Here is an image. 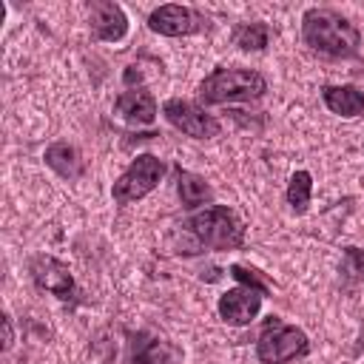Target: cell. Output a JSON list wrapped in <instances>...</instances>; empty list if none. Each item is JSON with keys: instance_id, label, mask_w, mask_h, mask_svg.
<instances>
[{"instance_id": "cell-1", "label": "cell", "mask_w": 364, "mask_h": 364, "mask_svg": "<svg viewBox=\"0 0 364 364\" xmlns=\"http://www.w3.org/2000/svg\"><path fill=\"white\" fill-rule=\"evenodd\" d=\"M301 34L313 51L327 54V57H353V54H358V46H361L358 28L347 17L336 14L333 9L304 11Z\"/></svg>"}, {"instance_id": "cell-2", "label": "cell", "mask_w": 364, "mask_h": 364, "mask_svg": "<svg viewBox=\"0 0 364 364\" xmlns=\"http://www.w3.org/2000/svg\"><path fill=\"white\" fill-rule=\"evenodd\" d=\"M264 91H267V82L259 71L213 68L199 85V100L205 105H219V102H230V100H256Z\"/></svg>"}, {"instance_id": "cell-3", "label": "cell", "mask_w": 364, "mask_h": 364, "mask_svg": "<svg viewBox=\"0 0 364 364\" xmlns=\"http://www.w3.org/2000/svg\"><path fill=\"white\" fill-rule=\"evenodd\" d=\"M185 228L205 247H213V250H233L245 245V222L225 205L205 208L202 213L191 216Z\"/></svg>"}, {"instance_id": "cell-4", "label": "cell", "mask_w": 364, "mask_h": 364, "mask_svg": "<svg viewBox=\"0 0 364 364\" xmlns=\"http://www.w3.org/2000/svg\"><path fill=\"white\" fill-rule=\"evenodd\" d=\"M307 350H310V341L299 327L284 324L279 316H267L256 341V355L262 364H287L304 355Z\"/></svg>"}, {"instance_id": "cell-5", "label": "cell", "mask_w": 364, "mask_h": 364, "mask_svg": "<svg viewBox=\"0 0 364 364\" xmlns=\"http://www.w3.org/2000/svg\"><path fill=\"white\" fill-rule=\"evenodd\" d=\"M162 171H165V168H162V162H159L154 154H139V156L128 165V171L114 182V188H111L114 202H117V205H128V202H134V199L148 196V193L159 185Z\"/></svg>"}, {"instance_id": "cell-6", "label": "cell", "mask_w": 364, "mask_h": 364, "mask_svg": "<svg viewBox=\"0 0 364 364\" xmlns=\"http://www.w3.org/2000/svg\"><path fill=\"white\" fill-rule=\"evenodd\" d=\"M162 114L173 128H179L182 134H188L193 139H210V136H216L222 131L216 117L205 114L199 105H193L188 100H168L162 105Z\"/></svg>"}, {"instance_id": "cell-7", "label": "cell", "mask_w": 364, "mask_h": 364, "mask_svg": "<svg viewBox=\"0 0 364 364\" xmlns=\"http://www.w3.org/2000/svg\"><path fill=\"white\" fill-rule=\"evenodd\" d=\"M148 26L151 31L162 34V37H185V34H193L205 26V17L188 6H159L151 11L148 17Z\"/></svg>"}, {"instance_id": "cell-8", "label": "cell", "mask_w": 364, "mask_h": 364, "mask_svg": "<svg viewBox=\"0 0 364 364\" xmlns=\"http://www.w3.org/2000/svg\"><path fill=\"white\" fill-rule=\"evenodd\" d=\"M259 310H262V293L253 287H233L219 299V316L233 327L250 324L259 316Z\"/></svg>"}, {"instance_id": "cell-9", "label": "cell", "mask_w": 364, "mask_h": 364, "mask_svg": "<svg viewBox=\"0 0 364 364\" xmlns=\"http://www.w3.org/2000/svg\"><path fill=\"white\" fill-rule=\"evenodd\" d=\"M31 279L40 290H48L57 299H68L74 293V276L54 256H37L31 262Z\"/></svg>"}, {"instance_id": "cell-10", "label": "cell", "mask_w": 364, "mask_h": 364, "mask_svg": "<svg viewBox=\"0 0 364 364\" xmlns=\"http://www.w3.org/2000/svg\"><path fill=\"white\" fill-rule=\"evenodd\" d=\"M91 26H94L97 40L117 43L128 31V17H125V11L117 3L97 0V3H91Z\"/></svg>"}, {"instance_id": "cell-11", "label": "cell", "mask_w": 364, "mask_h": 364, "mask_svg": "<svg viewBox=\"0 0 364 364\" xmlns=\"http://www.w3.org/2000/svg\"><path fill=\"white\" fill-rule=\"evenodd\" d=\"M117 114H122L128 122L136 125H151L156 119V100L145 88H128L117 100Z\"/></svg>"}, {"instance_id": "cell-12", "label": "cell", "mask_w": 364, "mask_h": 364, "mask_svg": "<svg viewBox=\"0 0 364 364\" xmlns=\"http://www.w3.org/2000/svg\"><path fill=\"white\" fill-rule=\"evenodd\" d=\"M324 105L333 114L358 117V114H364V94L353 85H327L324 88Z\"/></svg>"}, {"instance_id": "cell-13", "label": "cell", "mask_w": 364, "mask_h": 364, "mask_svg": "<svg viewBox=\"0 0 364 364\" xmlns=\"http://www.w3.org/2000/svg\"><path fill=\"white\" fill-rule=\"evenodd\" d=\"M46 162H48V168H54L60 176H65V179H77L80 173H82V156H80V151L74 148V145H68V142H54V145H48L46 148Z\"/></svg>"}, {"instance_id": "cell-14", "label": "cell", "mask_w": 364, "mask_h": 364, "mask_svg": "<svg viewBox=\"0 0 364 364\" xmlns=\"http://www.w3.org/2000/svg\"><path fill=\"white\" fill-rule=\"evenodd\" d=\"M162 353H165V344L139 333V336H131L128 341V361L131 364H162Z\"/></svg>"}, {"instance_id": "cell-15", "label": "cell", "mask_w": 364, "mask_h": 364, "mask_svg": "<svg viewBox=\"0 0 364 364\" xmlns=\"http://www.w3.org/2000/svg\"><path fill=\"white\" fill-rule=\"evenodd\" d=\"M179 199L185 208H196V205H205L210 199V185L191 173V171H179Z\"/></svg>"}, {"instance_id": "cell-16", "label": "cell", "mask_w": 364, "mask_h": 364, "mask_svg": "<svg viewBox=\"0 0 364 364\" xmlns=\"http://www.w3.org/2000/svg\"><path fill=\"white\" fill-rule=\"evenodd\" d=\"M310 193H313V176L307 171H296L290 185H287V202L296 213H304L310 205Z\"/></svg>"}, {"instance_id": "cell-17", "label": "cell", "mask_w": 364, "mask_h": 364, "mask_svg": "<svg viewBox=\"0 0 364 364\" xmlns=\"http://www.w3.org/2000/svg\"><path fill=\"white\" fill-rule=\"evenodd\" d=\"M233 40H236V46L242 51H262L267 46V40H270V28L264 23H247V26L236 28Z\"/></svg>"}, {"instance_id": "cell-18", "label": "cell", "mask_w": 364, "mask_h": 364, "mask_svg": "<svg viewBox=\"0 0 364 364\" xmlns=\"http://www.w3.org/2000/svg\"><path fill=\"white\" fill-rule=\"evenodd\" d=\"M230 276L236 279V282H242V287H253V290H259L262 296L264 293H270V284L253 270V267H245V264H230Z\"/></svg>"}, {"instance_id": "cell-19", "label": "cell", "mask_w": 364, "mask_h": 364, "mask_svg": "<svg viewBox=\"0 0 364 364\" xmlns=\"http://www.w3.org/2000/svg\"><path fill=\"white\" fill-rule=\"evenodd\" d=\"M344 273L355 282H364V250L361 247H347L344 253Z\"/></svg>"}, {"instance_id": "cell-20", "label": "cell", "mask_w": 364, "mask_h": 364, "mask_svg": "<svg viewBox=\"0 0 364 364\" xmlns=\"http://www.w3.org/2000/svg\"><path fill=\"white\" fill-rule=\"evenodd\" d=\"M3 324H6V341H3V347L9 350V347H11V318H9V316H3Z\"/></svg>"}]
</instances>
